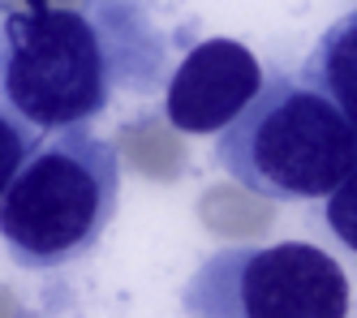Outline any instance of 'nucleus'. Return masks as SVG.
<instances>
[{
	"label": "nucleus",
	"instance_id": "423d86ee",
	"mask_svg": "<svg viewBox=\"0 0 357 318\" xmlns=\"http://www.w3.org/2000/svg\"><path fill=\"white\" fill-rule=\"evenodd\" d=\"M301 82L323 91L357 129V9L331 22L301 65Z\"/></svg>",
	"mask_w": 357,
	"mask_h": 318
},
{
	"label": "nucleus",
	"instance_id": "f257e3e1",
	"mask_svg": "<svg viewBox=\"0 0 357 318\" xmlns=\"http://www.w3.org/2000/svg\"><path fill=\"white\" fill-rule=\"evenodd\" d=\"M164 73V35L142 0L39 9L0 22V99L56 134L108 112L112 86L151 91Z\"/></svg>",
	"mask_w": 357,
	"mask_h": 318
},
{
	"label": "nucleus",
	"instance_id": "7ed1b4c3",
	"mask_svg": "<svg viewBox=\"0 0 357 318\" xmlns=\"http://www.w3.org/2000/svg\"><path fill=\"white\" fill-rule=\"evenodd\" d=\"M215 159L259 198L310 202L327 198L357 164V129L310 82L271 73L259 95L220 129Z\"/></svg>",
	"mask_w": 357,
	"mask_h": 318
},
{
	"label": "nucleus",
	"instance_id": "20e7f679",
	"mask_svg": "<svg viewBox=\"0 0 357 318\" xmlns=\"http://www.w3.org/2000/svg\"><path fill=\"white\" fill-rule=\"evenodd\" d=\"M181 305L207 318H344L349 275L319 245H233L185 280Z\"/></svg>",
	"mask_w": 357,
	"mask_h": 318
},
{
	"label": "nucleus",
	"instance_id": "6e6552de",
	"mask_svg": "<svg viewBox=\"0 0 357 318\" xmlns=\"http://www.w3.org/2000/svg\"><path fill=\"white\" fill-rule=\"evenodd\" d=\"M323 224L331 228V236L357 254V164L344 172V181L327 194V206H323Z\"/></svg>",
	"mask_w": 357,
	"mask_h": 318
},
{
	"label": "nucleus",
	"instance_id": "39448f33",
	"mask_svg": "<svg viewBox=\"0 0 357 318\" xmlns=\"http://www.w3.org/2000/svg\"><path fill=\"white\" fill-rule=\"evenodd\" d=\"M263 65L237 39H202L168 77L164 112L181 134H215L263 86Z\"/></svg>",
	"mask_w": 357,
	"mask_h": 318
},
{
	"label": "nucleus",
	"instance_id": "0eeeda50",
	"mask_svg": "<svg viewBox=\"0 0 357 318\" xmlns=\"http://www.w3.org/2000/svg\"><path fill=\"white\" fill-rule=\"evenodd\" d=\"M39 142H43V129H35L17 108L0 99V194L9 190V181L22 172V164L39 151Z\"/></svg>",
	"mask_w": 357,
	"mask_h": 318
},
{
	"label": "nucleus",
	"instance_id": "f03ea898",
	"mask_svg": "<svg viewBox=\"0 0 357 318\" xmlns=\"http://www.w3.org/2000/svg\"><path fill=\"white\" fill-rule=\"evenodd\" d=\"M121 206V155L86 125L56 138L22 164L0 194V241L17 267L56 271L104 241Z\"/></svg>",
	"mask_w": 357,
	"mask_h": 318
}]
</instances>
